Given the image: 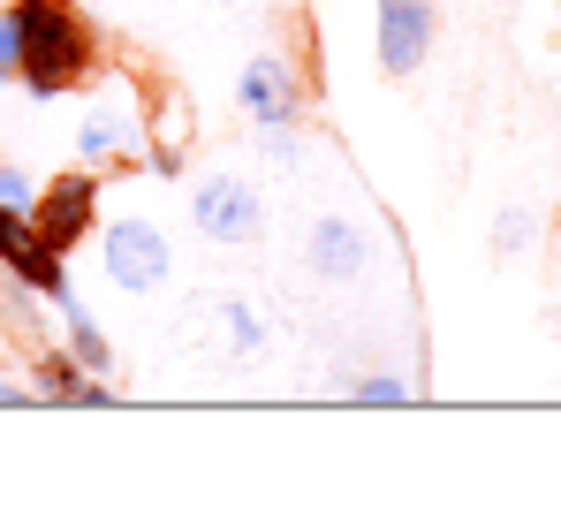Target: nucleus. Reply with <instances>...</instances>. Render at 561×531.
<instances>
[{"label": "nucleus", "mask_w": 561, "mask_h": 531, "mask_svg": "<svg viewBox=\"0 0 561 531\" xmlns=\"http://www.w3.org/2000/svg\"><path fill=\"white\" fill-rule=\"evenodd\" d=\"M0 205L31 213V205H38V176H31V168H15V160H0Z\"/></svg>", "instance_id": "f3484780"}, {"label": "nucleus", "mask_w": 561, "mask_h": 531, "mask_svg": "<svg viewBox=\"0 0 561 531\" xmlns=\"http://www.w3.org/2000/svg\"><path fill=\"white\" fill-rule=\"evenodd\" d=\"M23 84V31H15V8H0V91Z\"/></svg>", "instance_id": "dca6fc26"}, {"label": "nucleus", "mask_w": 561, "mask_h": 531, "mask_svg": "<svg viewBox=\"0 0 561 531\" xmlns=\"http://www.w3.org/2000/svg\"><path fill=\"white\" fill-rule=\"evenodd\" d=\"M197 312L220 327V357H266V319L251 312V296H236V289H213Z\"/></svg>", "instance_id": "9b49d317"}, {"label": "nucleus", "mask_w": 561, "mask_h": 531, "mask_svg": "<svg viewBox=\"0 0 561 531\" xmlns=\"http://www.w3.org/2000/svg\"><path fill=\"white\" fill-rule=\"evenodd\" d=\"M99 266L122 296H160L175 281V236L152 213H114L99 221Z\"/></svg>", "instance_id": "20e7f679"}, {"label": "nucleus", "mask_w": 561, "mask_h": 531, "mask_svg": "<svg viewBox=\"0 0 561 531\" xmlns=\"http://www.w3.org/2000/svg\"><path fill=\"white\" fill-rule=\"evenodd\" d=\"M236 106H243L251 129H280V122H304L311 114V84H304V69L288 54H251L236 69Z\"/></svg>", "instance_id": "423d86ee"}, {"label": "nucleus", "mask_w": 561, "mask_h": 531, "mask_svg": "<svg viewBox=\"0 0 561 531\" xmlns=\"http://www.w3.org/2000/svg\"><path fill=\"white\" fill-rule=\"evenodd\" d=\"M342 395H350L357 410H402L417 387H410L402 372H357V380H342Z\"/></svg>", "instance_id": "ddd939ff"}, {"label": "nucleus", "mask_w": 561, "mask_h": 531, "mask_svg": "<svg viewBox=\"0 0 561 531\" xmlns=\"http://www.w3.org/2000/svg\"><path fill=\"white\" fill-rule=\"evenodd\" d=\"M31 395H38V403H61V410H106V403H114V380L92 372L69 342H61V350L46 342V350L31 357Z\"/></svg>", "instance_id": "1a4fd4ad"}, {"label": "nucleus", "mask_w": 561, "mask_h": 531, "mask_svg": "<svg viewBox=\"0 0 561 531\" xmlns=\"http://www.w3.org/2000/svg\"><path fill=\"white\" fill-rule=\"evenodd\" d=\"M8 8H15V31H23V91L38 106H54L69 91H92L106 77L99 31L84 23L77 0H8Z\"/></svg>", "instance_id": "f257e3e1"}, {"label": "nucleus", "mask_w": 561, "mask_h": 531, "mask_svg": "<svg viewBox=\"0 0 561 531\" xmlns=\"http://www.w3.org/2000/svg\"><path fill=\"white\" fill-rule=\"evenodd\" d=\"M99 221H106V176L99 168H69V176H46L38 182V205H31V228L61 251V259H77L84 244L99 236Z\"/></svg>", "instance_id": "39448f33"}, {"label": "nucleus", "mask_w": 561, "mask_h": 531, "mask_svg": "<svg viewBox=\"0 0 561 531\" xmlns=\"http://www.w3.org/2000/svg\"><path fill=\"white\" fill-rule=\"evenodd\" d=\"M54 319H61V342L84 357L92 372H114V342H106V327L84 312V296H77V289H69V296H54Z\"/></svg>", "instance_id": "f8f14e48"}, {"label": "nucleus", "mask_w": 561, "mask_h": 531, "mask_svg": "<svg viewBox=\"0 0 561 531\" xmlns=\"http://www.w3.org/2000/svg\"><path fill=\"white\" fill-rule=\"evenodd\" d=\"M539 228H547V221H539L531 205H501V221H493V251H501V259H524V251L539 244Z\"/></svg>", "instance_id": "4468645a"}, {"label": "nucleus", "mask_w": 561, "mask_h": 531, "mask_svg": "<svg viewBox=\"0 0 561 531\" xmlns=\"http://www.w3.org/2000/svg\"><path fill=\"white\" fill-rule=\"evenodd\" d=\"M259 137V152L274 160V168H296L304 160V122H280V129H251Z\"/></svg>", "instance_id": "2eb2a0df"}, {"label": "nucleus", "mask_w": 561, "mask_h": 531, "mask_svg": "<svg viewBox=\"0 0 561 531\" xmlns=\"http://www.w3.org/2000/svg\"><path fill=\"white\" fill-rule=\"evenodd\" d=\"M190 228L213 251H251L266 236V190L236 168H205V176H190Z\"/></svg>", "instance_id": "7ed1b4c3"}, {"label": "nucleus", "mask_w": 561, "mask_h": 531, "mask_svg": "<svg viewBox=\"0 0 561 531\" xmlns=\"http://www.w3.org/2000/svg\"><path fill=\"white\" fill-rule=\"evenodd\" d=\"M379 259V244H373V228L357 221V213H319L311 228H304V273L311 281H357V273H373Z\"/></svg>", "instance_id": "6e6552de"}, {"label": "nucleus", "mask_w": 561, "mask_h": 531, "mask_svg": "<svg viewBox=\"0 0 561 531\" xmlns=\"http://www.w3.org/2000/svg\"><path fill=\"white\" fill-rule=\"evenodd\" d=\"M190 99L183 91H152V99H145V160H152V176H190Z\"/></svg>", "instance_id": "9d476101"}, {"label": "nucleus", "mask_w": 561, "mask_h": 531, "mask_svg": "<svg viewBox=\"0 0 561 531\" xmlns=\"http://www.w3.org/2000/svg\"><path fill=\"white\" fill-rule=\"evenodd\" d=\"M373 46L387 77H417L440 46V0H373Z\"/></svg>", "instance_id": "0eeeda50"}, {"label": "nucleus", "mask_w": 561, "mask_h": 531, "mask_svg": "<svg viewBox=\"0 0 561 531\" xmlns=\"http://www.w3.org/2000/svg\"><path fill=\"white\" fill-rule=\"evenodd\" d=\"M77 160L99 176H129L145 160V91L129 77H114V84L99 77L92 106L77 114Z\"/></svg>", "instance_id": "f03ea898"}]
</instances>
